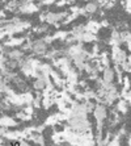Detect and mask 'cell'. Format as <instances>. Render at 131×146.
<instances>
[{"instance_id": "6da1fadb", "label": "cell", "mask_w": 131, "mask_h": 146, "mask_svg": "<svg viewBox=\"0 0 131 146\" xmlns=\"http://www.w3.org/2000/svg\"><path fill=\"white\" fill-rule=\"evenodd\" d=\"M68 124L72 129L77 132H87L91 129V124L88 122L87 117H77V116H71L68 119Z\"/></svg>"}, {"instance_id": "7a4b0ae2", "label": "cell", "mask_w": 131, "mask_h": 146, "mask_svg": "<svg viewBox=\"0 0 131 146\" xmlns=\"http://www.w3.org/2000/svg\"><path fill=\"white\" fill-rule=\"evenodd\" d=\"M111 55H113V61L115 62V65L122 66L124 62L127 61V54H126L121 48H118V46H114V49H113V54Z\"/></svg>"}, {"instance_id": "3957f363", "label": "cell", "mask_w": 131, "mask_h": 146, "mask_svg": "<svg viewBox=\"0 0 131 146\" xmlns=\"http://www.w3.org/2000/svg\"><path fill=\"white\" fill-rule=\"evenodd\" d=\"M93 113H94V117H96L97 122L101 125L102 121L106 119V115H108V112H106V107H105L104 104H97V106H94Z\"/></svg>"}, {"instance_id": "277c9868", "label": "cell", "mask_w": 131, "mask_h": 146, "mask_svg": "<svg viewBox=\"0 0 131 146\" xmlns=\"http://www.w3.org/2000/svg\"><path fill=\"white\" fill-rule=\"evenodd\" d=\"M32 49H33V51L37 53V54H43L47 49V44L45 41H36V42L32 45Z\"/></svg>"}, {"instance_id": "5b68a950", "label": "cell", "mask_w": 131, "mask_h": 146, "mask_svg": "<svg viewBox=\"0 0 131 146\" xmlns=\"http://www.w3.org/2000/svg\"><path fill=\"white\" fill-rule=\"evenodd\" d=\"M115 78V74H114V70L110 67H106L104 70V74H102V82L105 83H113Z\"/></svg>"}, {"instance_id": "8992f818", "label": "cell", "mask_w": 131, "mask_h": 146, "mask_svg": "<svg viewBox=\"0 0 131 146\" xmlns=\"http://www.w3.org/2000/svg\"><path fill=\"white\" fill-rule=\"evenodd\" d=\"M64 16H66V13H49V15L46 16V21H47V23H51V24H54V23H58V21H61Z\"/></svg>"}, {"instance_id": "52a82bcc", "label": "cell", "mask_w": 131, "mask_h": 146, "mask_svg": "<svg viewBox=\"0 0 131 146\" xmlns=\"http://www.w3.org/2000/svg\"><path fill=\"white\" fill-rule=\"evenodd\" d=\"M45 86H46V79H45V75L43 74H39L38 75L37 80L34 82V88L36 90H43Z\"/></svg>"}, {"instance_id": "ba28073f", "label": "cell", "mask_w": 131, "mask_h": 146, "mask_svg": "<svg viewBox=\"0 0 131 146\" xmlns=\"http://www.w3.org/2000/svg\"><path fill=\"white\" fill-rule=\"evenodd\" d=\"M24 57V53H21L20 50H12L8 53V58L11 61H21Z\"/></svg>"}, {"instance_id": "9c48e42d", "label": "cell", "mask_w": 131, "mask_h": 146, "mask_svg": "<svg viewBox=\"0 0 131 146\" xmlns=\"http://www.w3.org/2000/svg\"><path fill=\"white\" fill-rule=\"evenodd\" d=\"M97 8H98V5H97V3H88L87 5L84 7V11L87 12V13H94L96 11H97Z\"/></svg>"}, {"instance_id": "30bf717a", "label": "cell", "mask_w": 131, "mask_h": 146, "mask_svg": "<svg viewBox=\"0 0 131 146\" xmlns=\"http://www.w3.org/2000/svg\"><path fill=\"white\" fill-rule=\"evenodd\" d=\"M122 68H123L124 71H131V61L128 59V58H127V61L122 65Z\"/></svg>"}, {"instance_id": "8fae6325", "label": "cell", "mask_w": 131, "mask_h": 146, "mask_svg": "<svg viewBox=\"0 0 131 146\" xmlns=\"http://www.w3.org/2000/svg\"><path fill=\"white\" fill-rule=\"evenodd\" d=\"M20 146H30V145H29V143H26V142H21Z\"/></svg>"}, {"instance_id": "7c38bea8", "label": "cell", "mask_w": 131, "mask_h": 146, "mask_svg": "<svg viewBox=\"0 0 131 146\" xmlns=\"http://www.w3.org/2000/svg\"><path fill=\"white\" fill-rule=\"evenodd\" d=\"M111 146H117V145H111Z\"/></svg>"}]
</instances>
